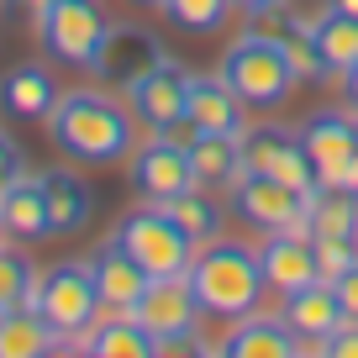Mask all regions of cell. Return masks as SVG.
Returning <instances> with one entry per match:
<instances>
[{
  "label": "cell",
  "mask_w": 358,
  "mask_h": 358,
  "mask_svg": "<svg viewBox=\"0 0 358 358\" xmlns=\"http://www.w3.org/2000/svg\"><path fill=\"white\" fill-rule=\"evenodd\" d=\"M6 6H16V11H32V16H37V11L48 6V0H6Z\"/></svg>",
  "instance_id": "cell-38"
},
{
  "label": "cell",
  "mask_w": 358,
  "mask_h": 358,
  "mask_svg": "<svg viewBox=\"0 0 358 358\" xmlns=\"http://www.w3.org/2000/svg\"><path fill=\"white\" fill-rule=\"evenodd\" d=\"M337 301H343V311H348V322H358V258L353 264L343 268V274H337Z\"/></svg>",
  "instance_id": "cell-34"
},
{
  "label": "cell",
  "mask_w": 358,
  "mask_h": 358,
  "mask_svg": "<svg viewBox=\"0 0 358 358\" xmlns=\"http://www.w3.org/2000/svg\"><path fill=\"white\" fill-rule=\"evenodd\" d=\"M232 11V0H164V22L185 37H216Z\"/></svg>",
  "instance_id": "cell-28"
},
{
  "label": "cell",
  "mask_w": 358,
  "mask_h": 358,
  "mask_svg": "<svg viewBox=\"0 0 358 358\" xmlns=\"http://www.w3.org/2000/svg\"><path fill=\"white\" fill-rule=\"evenodd\" d=\"M32 306L58 332V343H85V332L106 311L101 290H95V274H90V258H64V264L43 268L32 285Z\"/></svg>",
  "instance_id": "cell-3"
},
{
  "label": "cell",
  "mask_w": 358,
  "mask_h": 358,
  "mask_svg": "<svg viewBox=\"0 0 358 358\" xmlns=\"http://www.w3.org/2000/svg\"><path fill=\"white\" fill-rule=\"evenodd\" d=\"M32 285H37L32 258L16 253V243H0V311H11V306H32Z\"/></svg>",
  "instance_id": "cell-30"
},
{
  "label": "cell",
  "mask_w": 358,
  "mask_h": 358,
  "mask_svg": "<svg viewBox=\"0 0 358 358\" xmlns=\"http://www.w3.org/2000/svg\"><path fill=\"white\" fill-rule=\"evenodd\" d=\"M216 74L243 95L248 111H280L285 101L295 95V69L285 58L280 43H258V37H237L232 48L222 53V69Z\"/></svg>",
  "instance_id": "cell-5"
},
{
  "label": "cell",
  "mask_w": 358,
  "mask_h": 358,
  "mask_svg": "<svg viewBox=\"0 0 358 358\" xmlns=\"http://www.w3.org/2000/svg\"><path fill=\"white\" fill-rule=\"evenodd\" d=\"M258 258H264L268 295H280V301L322 280V268H316V248H311V232H268L264 243H258Z\"/></svg>",
  "instance_id": "cell-14"
},
{
  "label": "cell",
  "mask_w": 358,
  "mask_h": 358,
  "mask_svg": "<svg viewBox=\"0 0 358 358\" xmlns=\"http://www.w3.org/2000/svg\"><path fill=\"white\" fill-rule=\"evenodd\" d=\"M58 95L64 90L48 64H16L0 74V116H11V122H48Z\"/></svg>",
  "instance_id": "cell-17"
},
{
  "label": "cell",
  "mask_w": 358,
  "mask_h": 358,
  "mask_svg": "<svg viewBox=\"0 0 358 358\" xmlns=\"http://www.w3.org/2000/svg\"><path fill=\"white\" fill-rule=\"evenodd\" d=\"M322 353H327V358H358V322L337 327V332L322 343Z\"/></svg>",
  "instance_id": "cell-35"
},
{
  "label": "cell",
  "mask_w": 358,
  "mask_h": 358,
  "mask_svg": "<svg viewBox=\"0 0 358 358\" xmlns=\"http://www.w3.org/2000/svg\"><path fill=\"white\" fill-rule=\"evenodd\" d=\"M237 11H253V6H274V0H232Z\"/></svg>",
  "instance_id": "cell-40"
},
{
  "label": "cell",
  "mask_w": 358,
  "mask_h": 358,
  "mask_svg": "<svg viewBox=\"0 0 358 358\" xmlns=\"http://www.w3.org/2000/svg\"><path fill=\"white\" fill-rule=\"evenodd\" d=\"M311 43H316V53H322L327 74H348V69L358 64V16L337 11V6L316 11L311 16Z\"/></svg>",
  "instance_id": "cell-24"
},
{
  "label": "cell",
  "mask_w": 358,
  "mask_h": 358,
  "mask_svg": "<svg viewBox=\"0 0 358 358\" xmlns=\"http://www.w3.org/2000/svg\"><path fill=\"white\" fill-rule=\"evenodd\" d=\"M185 116H190L201 132H248V106L222 74H190V90H185Z\"/></svg>",
  "instance_id": "cell-16"
},
{
  "label": "cell",
  "mask_w": 358,
  "mask_h": 358,
  "mask_svg": "<svg viewBox=\"0 0 358 358\" xmlns=\"http://www.w3.org/2000/svg\"><path fill=\"white\" fill-rule=\"evenodd\" d=\"M243 169L253 174H268V179H285L295 190H316V164L301 143V127H253L248 122L243 132Z\"/></svg>",
  "instance_id": "cell-8"
},
{
  "label": "cell",
  "mask_w": 358,
  "mask_h": 358,
  "mask_svg": "<svg viewBox=\"0 0 358 358\" xmlns=\"http://www.w3.org/2000/svg\"><path fill=\"white\" fill-rule=\"evenodd\" d=\"M111 243L127 248L148 268V280H174V274H190V264H195V243L185 237V227L169 216V206H153V201L127 211L116 222Z\"/></svg>",
  "instance_id": "cell-4"
},
{
  "label": "cell",
  "mask_w": 358,
  "mask_h": 358,
  "mask_svg": "<svg viewBox=\"0 0 358 358\" xmlns=\"http://www.w3.org/2000/svg\"><path fill=\"white\" fill-rule=\"evenodd\" d=\"M327 6H337V11H348V16H358V0H327Z\"/></svg>",
  "instance_id": "cell-39"
},
{
  "label": "cell",
  "mask_w": 358,
  "mask_h": 358,
  "mask_svg": "<svg viewBox=\"0 0 358 358\" xmlns=\"http://www.w3.org/2000/svg\"><path fill=\"white\" fill-rule=\"evenodd\" d=\"M16 174H27V158H22V143H16L6 127H0V190L11 185Z\"/></svg>",
  "instance_id": "cell-33"
},
{
  "label": "cell",
  "mask_w": 358,
  "mask_h": 358,
  "mask_svg": "<svg viewBox=\"0 0 358 358\" xmlns=\"http://www.w3.org/2000/svg\"><path fill=\"white\" fill-rule=\"evenodd\" d=\"M43 190H48V216H53V237H74L90 227L95 216V190L74 169H48L43 174Z\"/></svg>",
  "instance_id": "cell-21"
},
{
  "label": "cell",
  "mask_w": 358,
  "mask_h": 358,
  "mask_svg": "<svg viewBox=\"0 0 358 358\" xmlns=\"http://www.w3.org/2000/svg\"><path fill=\"white\" fill-rule=\"evenodd\" d=\"M90 274H95V290H101V306H106V311H132V306L143 301V290L153 285V280H148V268L137 264L127 248H116V243L95 248Z\"/></svg>",
  "instance_id": "cell-20"
},
{
  "label": "cell",
  "mask_w": 358,
  "mask_h": 358,
  "mask_svg": "<svg viewBox=\"0 0 358 358\" xmlns=\"http://www.w3.org/2000/svg\"><path fill=\"white\" fill-rule=\"evenodd\" d=\"M327 185H343V190H353V195H358V153L348 158V164L337 169V179H327Z\"/></svg>",
  "instance_id": "cell-36"
},
{
  "label": "cell",
  "mask_w": 358,
  "mask_h": 358,
  "mask_svg": "<svg viewBox=\"0 0 358 358\" xmlns=\"http://www.w3.org/2000/svg\"><path fill=\"white\" fill-rule=\"evenodd\" d=\"M185 90H190V74H185L174 58H158L148 74H137L132 85L122 90V95H127L132 116L148 127V132H164L169 122L185 116Z\"/></svg>",
  "instance_id": "cell-10"
},
{
  "label": "cell",
  "mask_w": 358,
  "mask_h": 358,
  "mask_svg": "<svg viewBox=\"0 0 358 358\" xmlns=\"http://www.w3.org/2000/svg\"><path fill=\"white\" fill-rule=\"evenodd\" d=\"M48 143L74 164H122L137 148V116L106 90H69L43 122Z\"/></svg>",
  "instance_id": "cell-1"
},
{
  "label": "cell",
  "mask_w": 358,
  "mask_h": 358,
  "mask_svg": "<svg viewBox=\"0 0 358 358\" xmlns=\"http://www.w3.org/2000/svg\"><path fill=\"white\" fill-rule=\"evenodd\" d=\"M132 316L143 322V332L153 337V343H164V337H179V332H201V301H195L190 280L185 274H174V280H153L143 290V301L132 306Z\"/></svg>",
  "instance_id": "cell-11"
},
{
  "label": "cell",
  "mask_w": 358,
  "mask_h": 358,
  "mask_svg": "<svg viewBox=\"0 0 358 358\" xmlns=\"http://www.w3.org/2000/svg\"><path fill=\"white\" fill-rule=\"evenodd\" d=\"M232 201H237V216L258 232H306V211H311V190H295L285 179H268V174H253L243 169V179L232 185Z\"/></svg>",
  "instance_id": "cell-7"
},
{
  "label": "cell",
  "mask_w": 358,
  "mask_h": 358,
  "mask_svg": "<svg viewBox=\"0 0 358 358\" xmlns=\"http://www.w3.org/2000/svg\"><path fill=\"white\" fill-rule=\"evenodd\" d=\"M285 322H290V332L306 343V353H322V343L337 332V327H348V311L343 301H337V285L332 280H316L306 285V290L285 295Z\"/></svg>",
  "instance_id": "cell-15"
},
{
  "label": "cell",
  "mask_w": 358,
  "mask_h": 358,
  "mask_svg": "<svg viewBox=\"0 0 358 358\" xmlns=\"http://www.w3.org/2000/svg\"><path fill=\"white\" fill-rule=\"evenodd\" d=\"M311 248H316V268H322V280H337V274L358 258L353 237H311Z\"/></svg>",
  "instance_id": "cell-32"
},
{
  "label": "cell",
  "mask_w": 358,
  "mask_h": 358,
  "mask_svg": "<svg viewBox=\"0 0 358 358\" xmlns=\"http://www.w3.org/2000/svg\"><path fill=\"white\" fill-rule=\"evenodd\" d=\"M301 143L316 164V185L322 179H337V169L358 153V111L348 106H322L301 122Z\"/></svg>",
  "instance_id": "cell-12"
},
{
  "label": "cell",
  "mask_w": 358,
  "mask_h": 358,
  "mask_svg": "<svg viewBox=\"0 0 358 358\" xmlns=\"http://www.w3.org/2000/svg\"><path fill=\"white\" fill-rule=\"evenodd\" d=\"M127 185H132L143 201L153 206H169L174 195H185L195 185V169H190V153L179 143H169L164 132H153V143L132 148L127 153Z\"/></svg>",
  "instance_id": "cell-9"
},
{
  "label": "cell",
  "mask_w": 358,
  "mask_h": 358,
  "mask_svg": "<svg viewBox=\"0 0 358 358\" xmlns=\"http://www.w3.org/2000/svg\"><path fill=\"white\" fill-rule=\"evenodd\" d=\"M306 232H311V237H353V243H358V195L322 179V185L311 190Z\"/></svg>",
  "instance_id": "cell-26"
},
{
  "label": "cell",
  "mask_w": 358,
  "mask_h": 358,
  "mask_svg": "<svg viewBox=\"0 0 358 358\" xmlns=\"http://www.w3.org/2000/svg\"><path fill=\"white\" fill-rule=\"evenodd\" d=\"M211 353H232V358H295V353H306V343L290 332L285 316L253 311V316H243V322H232V332H227Z\"/></svg>",
  "instance_id": "cell-19"
},
{
  "label": "cell",
  "mask_w": 358,
  "mask_h": 358,
  "mask_svg": "<svg viewBox=\"0 0 358 358\" xmlns=\"http://www.w3.org/2000/svg\"><path fill=\"white\" fill-rule=\"evenodd\" d=\"M285 58H290V69H295V79H322L327 74V64H322V53H316V43H311V27H301V32H290L285 37Z\"/></svg>",
  "instance_id": "cell-31"
},
{
  "label": "cell",
  "mask_w": 358,
  "mask_h": 358,
  "mask_svg": "<svg viewBox=\"0 0 358 358\" xmlns=\"http://www.w3.org/2000/svg\"><path fill=\"white\" fill-rule=\"evenodd\" d=\"M79 348L95 358H153L158 353V343L143 332V322L132 311H101V322L85 332Z\"/></svg>",
  "instance_id": "cell-23"
},
{
  "label": "cell",
  "mask_w": 358,
  "mask_h": 358,
  "mask_svg": "<svg viewBox=\"0 0 358 358\" xmlns=\"http://www.w3.org/2000/svg\"><path fill=\"white\" fill-rule=\"evenodd\" d=\"M127 6H143V11H164V0H127Z\"/></svg>",
  "instance_id": "cell-41"
},
{
  "label": "cell",
  "mask_w": 358,
  "mask_h": 358,
  "mask_svg": "<svg viewBox=\"0 0 358 358\" xmlns=\"http://www.w3.org/2000/svg\"><path fill=\"white\" fill-rule=\"evenodd\" d=\"M185 153H190L195 185H206V190H232L243 179V137L232 132H201Z\"/></svg>",
  "instance_id": "cell-22"
},
{
  "label": "cell",
  "mask_w": 358,
  "mask_h": 358,
  "mask_svg": "<svg viewBox=\"0 0 358 358\" xmlns=\"http://www.w3.org/2000/svg\"><path fill=\"white\" fill-rule=\"evenodd\" d=\"M0 237H6V222H0Z\"/></svg>",
  "instance_id": "cell-42"
},
{
  "label": "cell",
  "mask_w": 358,
  "mask_h": 358,
  "mask_svg": "<svg viewBox=\"0 0 358 358\" xmlns=\"http://www.w3.org/2000/svg\"><path fill=\"white\" fill-rule=\"evenodd\" d=\"M0 222H6V237L11 243H43L53 237V216H48V190L43 174H16L6 190H0Z\"/></svg>",
  "instance_id": "cell-18"
},
{
  "label": "cell",
  "mask_w": 358,
  "mask_h": 358,
  "mask_svg": "<svg viewBox=\"0 0 358 358\" xmlns=\"http://www.w3.org/2000/svg\"><path fill=\"white\" fill-rule=\"evenodd\" d=\"M32 22L43 53L64 69H85V74L101 53V43L111 37V16L101 11V0H48Z\"/></svg>",
  "instance_id": "cell-6"
},
{
  "label": "cell",
  "mask_w": 358,
  "mask_h": 358,
  "mask_svg": "<svg viewBox=\"0 0 358 358\" xmlns=\"http://www.w3.org/2000/svg\"><path fill=\"white\" fill-rule=\"evenodd\" d=\"M169 216L185 227V237H190L195 248H206V243L222 237V206L206 195V185H190L185 195H174V201H169Z\"/></svg>",
  "instance_id": "cell-27"
},
{
  "label": "cell",
  "mask_w": 358,
  "mask_h": 358,
  "mask_svg": "<svg viewBox=\"0 0 358 358\" xmlns=\"http://www.w3.org/2000/svg\"><path fill=\"white\" fill-rule=\"evenodd\" d=\"M58 348V332L43 322L37 306H11L0 311V358H43Z\"/></svg>",
  "instance_id": "cell-25"
},
{
  "label": "cell",
  "mask_w": 358,
  "mask_h": 358,
  "mask_svg": "<svg viewBox=\"0 0 358 358\" xmlns=\"http://www.w3.org/2000/svg\"><path fill=\"white\" fill-rule=\"evenodd\" d=\"M185 280H190L201 311L211 322H227V327L264 311V295H268L258 243H243V237H216V243L195 248V264Z\"/></svg>",
  "instance_id": "cell-2"
},
{
  "label": "cell",
  "mask_w": 358,
  "mask_h": 358,
  "mask_svg": "<svg viewBox=\"0 0 358 358\" xmlns=\"http://www.w3.org/2000/svg\"><path fill=\"white\" fill-rule=\"evenodd\" d=\"M337 79H343V106H348V111H358V64L348 69V74H337Z\"/></svg>",
  "instance_id": "cell-37"
},
{
  "label": "cell",
  "mask_w": 358,
  "mask_h": 358,
  "mask_svg": "<svg viewBox=\"0 0 358 358\" xmlns=\"http://www.w3.org/2000/svg\"><path fill=\"white\" fill-rule=\"evenodd\" d=\"M158 58H169V53H164V43H158L153 32H143V27H111V37L101 43L95 64H90V74H95V85L127 90L137 74H148Z\"/></svg>",
  "instance_id": "cell-13"
},
{
  "label": "cell",
  "mask_w": 358,
  "mask_h": 358,
  "mask_svg": "<svg viewBox=\"0 0 358 358\" xmlns=\"http://www.w3.org/2000/svg\"><path fill=\"white\" fill-rule=\"evenodd\" d=\"M243 37H258V43H285L290 32H301V27H311V16H301L290 6V0H274V6H253V11H243Z\"/></svg>",
  "instance_id": "cell-29"
}]
</instances>
